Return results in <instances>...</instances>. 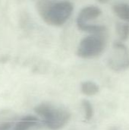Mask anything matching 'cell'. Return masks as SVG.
I'll use <instances>...</instances> for the list:
<instances>
[{
  "instance_id": "obj_1",
  "label": "cell",
  "mask_w": 129,
  "mask_h": 130,
  "mask_svg": "<svg viewBox=\"0 0 129 130\" xmlns=\"http://www.w3.org/2000/svg\"><path fill=\"white\" fill-rule=\"evenodd\" d=\"M36 10L48 25L60 27L71 16L74 5L68 0H38Z\"/></svg>"
},
{
  "instance_id": "obj_2",
  "label": "cell",
  "mask_w": 129,
  "mask_h": 130,
  "mask_svg": "<svg viewBox=\"0 0 129 130\" xmlns=\"http://www.w3.org/2000/svg\"><path fill=\"white\" fill-rule=\"evenodd\" d=\"M35 111L42 118L43 124L52 130L60 129L71 117L70 113L65 109L47 103L38 105Z\"/></svg>"
},
{
  "instance_id": "obj_3",
  "label": "cell",
  "mask_w": 129,
  "mask_h": 130,
  "mask_svg": "<svg viewBox=\"0 0 129 130\" xmlns=\"http://www.w3.org/2000/svg\"><path fill=\"white\" fill-rule=\"evenodd\" d=\"M106 45V40L103 33L90 34L80 41L76 53L82 59H93L104 51Z\"/></svg>"
},
{
  "instance_id": "obj_4",
  "label": "cell",
  "mask_w": 129,
  "mask_h": 130,
  "mask_svg": "<svg viewBox=\"0 0 129 130\" xmlns=\"http://www.w3.org/2000/svg\"><path fill=\"white\" fill-rule=\"evenodd\" d=\"M109 67L115 72H122L129 68V50L121 41H116L108 58Z\"/></svg>"
},
{
  "instance_id": "obj_5",
  "label": "cell",
  "mask_w": 129,
  "mask_h": 130,
  "mask_svg": "<svg viewBox=\"0 0 129 130\" xmlns=\"http://www.w3.org/2000/svg\"><path fill=\"white\" fill-rule=\"evenodd\" d=\"M101 14H102V11L97 6L95 5L86 6L80 11L77 17L76 23L77 24L88 23L90 21L97 18Z\"/></svg>"
},
{
  "instance_id": "obj_6",
  "label": "cell",
  "mask_w": 129,
  "mask_h": 130,
  "mask_svg": "<svg viewBox=\"0 0 129 130\" xmlns=\"http://www.w3.org/2000/svg\"><path fill=\"white\" fill-rule=\"evenodd\" d=\"M41 123L38 118L33 116H27L17 120L14 126V130H34L39 128Z\"/></svg>"
},
{
  "instance_id": "obj_7",
  "label": "cell",
  "mask_w": 129,
  "mask_h": 130,
  "mask_svg": "<svg viewBox=\"0 0 129 130\" xmlns=\"http://www.w3.org/2000/svg\"><path fill=\"white\" fill-rule=\"evenodd\" d=\"M17 121V115L12 110H5L0 112V130L11 129Z\"/></svg>"
},
{
  "instance_id": "obj_8",
  "label": "cell",
  "mask_w": 129,
  "mask_h": 130,
  "mask_svg": "<svg viewBox=\"0 0 129 130\" xmlns=\"http://www.w3.org/2000/svg\"><path fill=\"white\" fill-rule=\"evenodd\" d=\"M113 11L115 14L124 21L125 22H129V5L126 3H117L113 7Z\"/></svg>"
},
{
  "instance_id": "obj_9",
  "label": "cell",
  "mask_w": 129,
  "mask_h": 130,
  "mask_svg": "<svg viewBox=\"0 0 129 130\" xmlns=\"http://www.w3.org/2000/svg\"><path fill=\"white\" fill-rule=\"evenodd\" d=\"M79 30L89 33V34H101L105 32L106 30V27L104 25H100V24H93L90 23L86 24H77Z\"/></svg>"
},
{
  "instance_id": "obj_10",
  "label": "cell",
  "mask_w": 129,
  "mask_h": 130,
  "mask_svg": "<svg viewBox=\"0 0 129 130\" xmlns=\"http://www.w3.org/2000/svg\"><path fill=\"white\" fill-rule=\"evenodd\" d=\"M81 90L83 94L87 96H93L99 92V86L94 82H84L81 85Z\"/></svg>"
},
{
  "instance_id": "obj_11",
  "label": "cell",
  "mask_w": 129,
  "mask_h": 130,
  "mask_svg": "<svg viewBox=\"0 0 129 130\" xmlns=\"http://www.w3.org/2000/svg\"><path fill=\"white\" fill-rule=\"evenodd\" d=\"M116 34L121 41H125L129 37V24L125 22H117L116 25Z\"/></svg>"
},
{
  "instance_id": "obj_12",
  "label": "cell",
  "mask_w": 129,
  "mask_h": 130,
  "mask_svg": "<svg viewBox=\"0 0 129 130\" xmlns=\"http://www.w3.org/2000/svg\"><path fill=\"white\" fill-rule=\"evenodd\" d=\"M82 107H83L85 119L87 120H90L94 115V110L91 104L87 101H84L82 104Z\"/></svg>"
},
{
  "instance_id": "obj_13",
  "label": "cell",
  "mask_w": 129,
  "mask_h": 130,
  "mask_svg": "<svg viewBox=\"0 0 129 130\" xmlns=\"http://www.w3.org/2000/svg\"><path fill=\"white\" fill-rule=\"evenodd\" d=\"M109 1V0H98V2H100V3H102V4H105V3L108 2Z\"/></svg>"
},
{
  "instance_id": "obj_14",
  "label": "cell",
  "mask_w": 129,
  "mask_h": 130,
  "mask_svg": "<svg viewBox=\"0 0 129 130\" xmlns=\"http://www.w3.org/2000/svg\"><path fill=\"white\" fill-rule=\"evenodd\" d=\"M109 130H119V129H118L116 127H112V128H111Z\"/></svg>"
}]
</instances>
